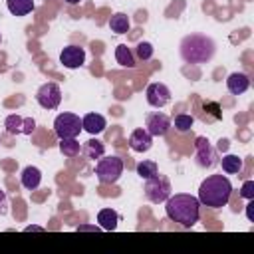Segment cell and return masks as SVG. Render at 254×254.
Segmentation results:
<instances>
[{"instance_id":"cell-22","label":"cell","mask_w":254,"mask_h":254,"mask_svg":"<svg viewBox=\"0 0 254 254\" xmlns=\"http://www.w3.org/2000/svg\"><path fill=\"white\" fill-rule=\"evenodd\" d=\"M60 151L65 157H75V155L81 153V145H79V141L75 137H71V139H60Z\"/></svg>"},{"instance_id":"cell-5","label":"cell","mask_w":254,"mask_h":254,"mask_svg":"<svg viewBox=\"0 0 254 254\" xmlns=\"http://www.w3.org/2000/svg\"><path fill=\"white\" fill-rule=\"evenodd\" d=\"M171 181L165 177V175H155L151 179H145V196L159 204V202H165L169 196H171Z\"/></svg>"},{"instance_id":"cell-25","label":"cell","mask_w":254,"mask_h":254,"mask_svg":"<svg viewBox=\"0 0 254 254\" xmlns=\"http://www.w3.org/2000/svg\"><path fill=\"white\" fill-rule=\"evenodd\" d=\"M22 117L20 115H8L6 117V121H4V127H6V131L10 133V135H18V133H22Z\"/></svg>"},{"instance_id":"cell-23","label":"cell","mask_w":254,"mask_h":254,"mask_svg":"<svg viewBox=\"0 0 254 254\" xmlns=\"http://www.w3.org/2000/svg\"><path fill=\"white\" fill-rule=\"evenodd\" d=\"M135 171H137V175H139L141 179H151V177H155V175L159 173L157 163H155V161H147V159H143L141 163H137Z\"/></svg>"},{"instance_id":"cell-4","label":"cell","mask_w":254,"mask_h":254,"mask_svg":"<svg viewBox=\"0 0 254 254\" xmlns=\"http://www.w3.org/2000/svg\"><path fill=\"white\" fill-rule=\"evenodd\" d=\"M95 175H97L99 183L113 185L123 175V161L119 157H115V155L105 157V159H99L97 165H95Z\"/></svg>"},{"instance_id":"cell-32","label":"cell","mask_w":254,"mask_h":254,"mask_svg":"<svg viewBox=\"0 0 254 254\" xmlns=\"http://www.w3.org/2000/svg\"><path fill=\"white\" fill-rule=\"evenodd\" d=\"M77 230H97V226H79Z\"/></svg>"},{"instance_id":"cell-15","label":"cell","mask_w":254,"mask_h":254,"mask_svg":"<svg viewBox=\"0 0 254 254\" xmlns=\"http://www.w3.org/2000/svg\"><path fill=\"white\" fill-rule=\"evenodd\" d=\"M20 181H22V187H24V189L34 190V189H38L40 183H42V171H40L38 167H34V165H28V167L22 171Z\"/></svg>"},{"instance_id":"cell-19","label":"cell","mask_w":254,"mask_h":254,"mask_svg":"<svg viewBox=\"0 0 254 254\" xmlns=\"http://www.w3.org/2000/svg\"><path fill=\"white\" fill-rule=\"evenodd\" d=\"M129 16L127 14H123V12H115L111 18H109V28H111V32H115V34H127L129 32Z\"/></svg>"},{"instance_id":"cell-13","label":"cell","mask_w":254,"mask_h":254,"mask_svg":"<svg viewBox=\"0 0 254 254\" xmlns=\"http://www.w3.org/2000/svg\"><path fill=\"white\" fill-rule=\"evenodd\" d=\"M226 87H228V91L232 95H240L250 87V77L246 73H242V71H232L228 75V79H226Z\"/></svg>"},{"instance_id":"cell-18","label":"cell","mask_w":254,"mask_h":254,"mask_svg":"<svg viewBox=\"0 0 254 254\" xmlns=\"http://www.w3.org/2000/svg\"><path fill=\"white\" fill-rule=\"evenodd\" d=\"M6 8L12 16H26L34 10V0H6Z\"/></svg>"},{"instance_id":"cell-17","label":"cell","mask_w":254,"mask_h":254,"mask_svg":"<svg viewBox=\"0 0 254 254\" xmlns=\"http://www.w3.org/2000/svg\"><path fill=\"white\" fill-rule=\"evenodd\" d=\"M81 153L85 155V159L95 161V159H101V157H103V153H105V145H103L99 139H89V141L83 143Z\"/></svg>"},{"instance_id":"cell-24","label":"cell","mask_w":254,"mask_h":254,"mask_svg":"<svg viewBox=\"0 0 254 254\" xmlns=\"http://www.w3.org/2000/svg\"><path fill=\"white\" fill-rule=\"evenodd\" d=\"M192 123H194V117L189 115V113H179V115H175V129H177L179 133L190 131Z\"/></svg>"},{"instance_id":"cell-20","label":"cell","mask_w":254,"mask_h":254,"mask_svg":"<svg viewBox=\"0 0 254 254\" xmlns=\"http://www.w3.org/2000/svg\"><path fill=\"white\" fill-rule=\"evenodd\" d=\"M115 60L123 67H135V56H133L131 48H127L125 44H119L115 48Z\"/></svg>"},{"instance_id":"cell-8","label":"cell","mask_w":254,"mask_h":254,"mask_svg":"<svg viewBox=\"0 0 254 254\" xmlns=\"http://www.w3.org/2000/svg\"><path fill=\"white\" fill-rule=\"evenodd\" d=\"M36 101L44 107V109H56L62 101V89L58 83L48 81L44 85H40V89L36 91Z\"/></svg>"},{"instance_id":"cell-3","label":"cell","mask_w":254,"mask_h":254,"mask_svg":"<svg viewBox=\"0 0 254 254\" xmlns=\"http://www.w3.org/2000/svg\"><path fill=\"white\" fill-rule=\"evenodd\" d=\"M181 58L187 64H206L216 52V44L206 34H189L181 40Z\"/></svg>"},{"instance_id":"cell-16","label":"cell","mask_w":254,"mask_h":254,"mask_svg":"<svg viewBox=\"0 0 254 254\" xmlns=\"http://www.w3.org/2000/svg\"><path fill=\"white\" fill-rule=\"evenodd\" d=\"M97 222H99V228L103 230H115L119 222V214L113 208H101L97 212Z\"/></svg>"},{"instance_id":"cell-21","label":"cell","mask_w":254,"mask_h":254,"mask_svg":"<svg viewBox=\"0 0 254 254\" xmlns=\"http://www.w3.org/2000/svg\"><path fill=\"white\" fill-rule=\"evenodd\" d=\"M220 165H222V171L228 175H236L242 171V159L236 155H224L220 159Z\"/></svg>"},{"instance_id":"cell-7","label":"cell","mask_w":254,"mask_h":254,"mask_svg":"<svg viewBox=\"0 0 254 254\" xmlns=\"http://www.w3.org/2000/svg\"><path fill=\"white\" fill-rule=\"evenodd\" d=\"M194 159H196V165L202 167V169H210L218 163L216 149L210 145V141L206 137H196V141H194Z\"/></svg>"},{"instance_id":"cell-27","label":"cell","mask_w":254,"mask_h":254,"mask_svg":"<svg viewBox=\"0 0 254 254\" xmlns=\"http://www.w3.org/2000/svg\"><path fill=\"white\" fill-rule=\"evenodd\" d=\"M240 196H242V198H248V200L254 198V181H246V183L242 185V189H240Z\"/></svg>"},{"instance_id":"cell-33","label":"cell","mask_w":254,"mask_h":254,"mask_svg":"<svg viewBox=\"0 0 254 254\" xmlns=\"http://www.w3.org/2000/svg\"><path fill=\"white\" fill-rule=\"evenodd\" d=\"M65 2H67V4H69V6H75V4H79V2H81V0H65Z\"/></svg>"},{"instance_id":"cell-30","label":"cell","mask_w":254,"mask_h":254,"mask_svg":"<svg viewBox=\"0 0 254 254\" xmlns=\"http://www.w3.org/2000/svg\"><path fill=\"white\" fill-rule=\"evenodd\" d=\"M252 206H254V204L250 202V204H248V208H246V214H248V220H254V214H252Z\"/></svg>"},{"instance_id":"cell-9","label":"cell","mask_w":254,"mask_h":254,"mask_svg":"<svg viewBox=\"0 0 254 254\" xmlns=\"http://www.w3.org/2000/svg\"><path fill=\"white\" fill-rule=\"evenodd\" d=\"M145 95H147V103L151 107H157V109L159 107H165L171 101V89L165 83H161V81L149 83L147 89H145Z\"/></svg>"},{"instance_id":"cell-28","label":"cell","mask_w":254,"mask_h":254,"mask_svg":"<svg viewBox=\"0 0 254 254\" xmlns=\"http://www.w3.org/2000/svg\"><path fill=\"white\" fill-rule=\"evenodd\" d=\"M204 111H212V119H220V117H222L220 107H218V103H214V101H206V103H204Z\"/></svg>"},{"instance_id":"cell-6","label":"cell","mask_w":254,"mask_h":254,"mask_svg":"<svg viewBox=\"0 0 254 254\" xmlns=\"http://www.w3.org/2000/svg\"><path fill=\"white\" fill-rule=\"evenodd\" d=\"M81 129H83V127H81V119H79L75 113H60V115L54 119V133H56L60 139L77 137Z\"/></svg>"},{"instance_id":"cell-11","label":"cell","mask_w":254,"mask_h":254,"mask_svg":"<svg viewBox=\"0 0 254 254\" xmlns=\"http://www.w3.org/2000/svg\"><path fill=\"white\" fill-rule=\"evenodd\" d=\"M60 62L67 69H77V67H81L85 64V50L81 46H67V48L62 50Z\"/></svg>"},{"instance_id":"cell-35","label":"cell","mask_w":254,"mask_h":254,"mask_svg":"<svg viewBox=\"0 0 254 254\" xmlns=\"http://www.w3.org/2000/svg\"><path fill=\"white\" fill-rule=\"evenodd\" d=\"M0 42H2V34H0Z\"/></svg>"},{"instance_id":"cell-34","label":"cell","mask_w":254,"mask_h":254,"mask_svg":"<svg viewBox=\"0 0 254 254\" xmlns=\"http://www.w3.org/2000/svg\"><path fill=\"white\" fill-rule=\"evenodd\" d=\"M26 230H28V232H30V230H42V228H40V226H28V228H26Z\"/></svg>"},{"instance_id":"cell-26","label":"cell","mask_w":254,"mask_h":254,"mask_svg":"<svg viewBox=\"0 0 254 254\" xmlns=\"http://www.w3.org/2000/svg\"><path fill=\"white\" fill-rule=\"evenodd\" d=\"M153 52H155V48H153V44H149V42H139V44L135 46V56H137L139 60H143V62L151 60V58H153Z\"/></svg>"},{"instance_id":"cell-29","label":"cell","mask_w":254,"mask_h":254,"mask_svg":"<svg viewBox=\"0 0 254 254\" xmlns=\"http://www.w3.org/2000/svg\"><path fill=\"white\" fill-rule=\"evenodd\" d=\"M34 129H36V121H34L32 117H26V119L22 121V133L30 135V133H32Z\"/></svg>"},{"instance_id":"cell-2","label":"cell","mask_w":254,"mask_h":254,"mask_svg":"<svg viewBox=\"0 0 254 254\" xmlns=\"http://www.w3.org/2000/svg\"><path fill=\"white\" fill-rule=\"evenodd\" d=\"M232 185L224 175H210L198 187V202L208 208H222L228 204Z\"/></svg>"},{"instance_id":"cell-12","label":"cell","mask_w":254,"mask_h":254,"mask_svg":"<svg viewBox=\"0 0 254 254\" xmlns=\"http://www.w3.org/2000/svg\"><path fill=\"white\" fill-rule=\"evenodd\" d=\"M151 145H153V135L147 131V129H135L131 135H129V147L133 149V151H137V153H145V151H149L151 149Z\"/></svg>"},{"instance_id":"cell-31","label":"cell","mask_w":254,"mask_h":254,"mask_svg":"<svg viewBox=\"0 0 254 254\" xmlns=\"http://www.w3.org/2000/svg\"><path fill=\"white\" fill-rule=\"evenodd\" d=\"M6 204V192L0 189V206H4Z\"/></svg>"},{"instance_id":"cell-10","label":"cell","mask_w":254,"mask_h":254,"mask_svg":"<svg viewBox=\"0 0 254 254\" xmlns=\"http://www.w3.org/2000/svg\"><path fill=\"white\" fill-rule=\"evenodd\" d=\"M169 127H171V119H169V115H165V113H161V111L149 113V115L145 117V129H147L153 137H163V135H167Z\"/></svg>"},{"instance_id":"cell-1","label":"cell","mask_w":254,"mask_h":254,"mask_svg":"<svg viewBox=\"0 0 254 254\" xmlns=\"http://www.w3.org/2000/svg\"><path fill=\"white\" fill-rule=\"evenodd\" d=\"M165 212L173 222H177L185 228H190L200 218V202L196 196L187 194V192L171 194L165 200Z\"/></svg>"},{"instance_id":"cell-14","label":"cell","mask_w":254,"mask_h":254,"mask_svg":"<svg viewBox=\"0 0 254 254\" xmlns=\"http://www.w3.org/2000/svg\"><path fill=\"white\" fill-rule=\"evenodd\" d=\"M81 127H83L89 135H99V133L105 131L107 121H105V117L99 115V113H87V115H83V119H81Z\"/></svg>"}]
</instances>
